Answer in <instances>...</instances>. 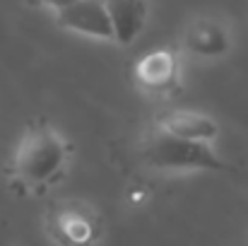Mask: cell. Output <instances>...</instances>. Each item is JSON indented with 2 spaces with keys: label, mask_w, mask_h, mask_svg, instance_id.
<instances>
[{
  "label": "cell",
  "mask_w": 248,
  "mask_h": 246,
  "mask_svg": "<svg viewBox=\"0 0 248 246\" xmlns=\"http://www.w3.org/2000/svg\"><path fill=\"white\" fill-rule=\"evenodd\" d=\"M155 128L164 131L169 135L193 140V143H205V145H210L212 140L219 138V123L212 116H207L202 111H193V109L166 111L155 121Z\"/></svg>",
  "instance_id": "7"
},
{
  "label": "cell",
  "mask_w": 248,
  "mask_h": 246,
  "mask_svg": "<svg viewBox=\"0 0 248 246\" xmlns=\"http://www.w3.org/2000/svg\"><path fill=\"white\" fill-rule=\"evenodd\" d=\"M44 227L58 246H94L104 237V215L78 198H61L46 208Z\"/></svg>",
  "instance_id": "3"
},
{
  "label": "cell",
  "mask_w": 248,
  "mask_h": 246,
  "mask_svg": "<svg viewBox=\"0 0 248 246\" xmlns=\"http://www.w3.org/2000/svg\"><path fill=\"white\" fill-rule=\"evenodd\" d=\"M34 5H44V7H48V10H53V12H61V10H65L68 5H73V2H78V0H31Z\"/></svg>",
  "instance_id": "9"
},
{
  "label": "cell",
  "mask_w": 248,
  "mask_h": 246,
  "mask_svg": "<svg viewBox=\"0 0 248 246\" xmlns=\"http://www.w3.org/2000/svg\"><path fill=\"white\" fill-rule=\"evenodd\" d=\"M183 49L195 58H222L232 51L229 27L215 17H195L186 24Z\"/></svg>",
  "instance_id": "5"
},
{
  "label": "cell",
  "mask_w": 248,
  "mask_h": 246,
  "mask_svg": "<svg viewBox=\"0 0 248 246\" xmlns=\"http://www.w3.org/2000/svg\"><path fill=\"white\" fill-rule=\"evenodd\" d=\"M70 155L73 145L58 128H53L46 121L29 123L12 150V181L31 191L46 188L65 171Z\"/></svg>",
  "instance_id": "1"
},
{
  "label": "cell",
  "mask_w": 248,
  "mask_h": 246,
  "mask_svg": "<svg viewBox=\"0 0 248 246\" xmlns=\"http://www.w3.org/2000/svg\"><path fill=\"white\" fill-rule=\"evenodd\" d=\"M145 200H147L145 193H130V196H128V203H130V205H142Z\"/></svg>",
  "instance_id": "10"
},
{
  "label": "cell",
  "mask_w": 248,
  "mask_h": 246,
  "mask_svg": "<svg viewBox=\"0 0 248 246\" xmlns=\"http://www.w3.org/2000/svg\"><path fill=\"white\" fill-rule=\"evenodd\" d=\"M56 24L61 29L92 36V39H101V41H113V32H111V22L106 15V7L101 0H78L73 5H68L65 10L56 12Z\"/></svg>",
  "instance_id": "6"
},
{
  "label": "cell",
  "mask_w": 248,
  "mask_h": 246,
  "mask_svg": "<svg viewBox=\"0 0 248 246\" xmlns=\"http://www.w3.org/2000/svg\"><path fill=\"white\" fill-rule=\"evenodd\" d=\"M133 80L145 94L166 97L181 87V56L176 49H152L133 66Z\"/></svg>",
  "instance_id": "4"
},
{
  "label": "cell",
  "mask_w": 248,
  "mask_h": 246,
  "mask_svg": "<svg viewBox=\"0 0 248 246\" xmlns=\"http://www.w3.org/2000/svg\"><path fill=\"white\" fill-rule=\"evenodd\" d=\"M140 157L147 166L157 171H227L229 169L227 162H222L210 145L169 135L159 128L145 133L140 143Z\"/></svg>",
  "instance_id": "2"
},
{
  "label": "cell",
  "mask_w": 248,
  "mask_h": 246,
  "mask_svg": "<svg viewBox=\"0 0 248 246\" xmlns=\"http://www.w3.org/2000/svg\"><path fill=\"white\" fill-rule=\"evenodd\" d=\"M111 22L113 41L118 46H130L140 39L150 19L147 0H101Z\"/></svg>",
  "instance_id": "8"
}]
</instances>
